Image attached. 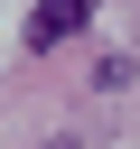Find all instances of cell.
Listing matches in <instances>:
<instances>
[{
    "mask_svg": "<svg viewBox=\"0 0 140 149\" xmlns=\"http://www.w3.org/2000/svg\"><path fill=\"white\" fill-rule=\"evenodd\" d=\"M84 19H93V0H37V28H28V37H37L47 56H56V47H65V37L84 28Z\"/></svg>",
    "mask_w": 140,
    "mask_h": 149,
    "instance_id": "1",
    "label": "cell"
}]
</instances>
